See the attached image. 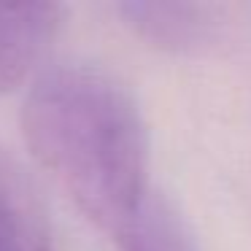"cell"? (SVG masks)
Listing matches in <instances>:
<instances>
[{"instance_id": "5", "label": "cell", "mask_w": 251, "mask_h": 251, "mask_svg": "<svg viewBox=\"0 0 251 251\" xmlns=\"http://www.w3.org/2000/svg\"><path fill=\"white\" fill-rule=\"evenodd\" d=\"M116 243L122 251H197L178 213L154 195L141 216L116 238Z\"/></svg>"}, {"instance_id": "1", "label": "cell", "mask_w": 251, "mask_h": 251, "mask_svg": "<svg viewBox=\"0 0 251 251\" xmlns=\"http://www.w3.org/2000/svg\"><path fill=\"white\" fill-rule=\"evenodd\" d=\"M22 135L46 173L111 238L151 200L149 127L119 76L92 62H60L33 78Z\"/></svg>"}, {"instance_id": "4", "label": "cell", "mask_w": 251, "mask_h": 251, "mask_svg": "<svg viewBox=\"0 0 251 251\" xmlns=\"http://www.w3.org/2000/svg\"><path fill=\"white\" fill-rule=\"evenodd\" d=\"M116 11L141 38L173 51L195 49L213 27L211 8L195 3H122Z\"/></svg>"}, {"instance_id": "3", "label": "cell", "mask_w": 251, "mask_h": 251, "mask_svg": "<svg viewBox=\"0 0 251 251\" xmlns=\"http://www.w3.org/2000/svg\"><path fill=\"white\" fill-rule=\"evenodd\" d=\"M0 251H51L46 200L6 146H0Z\"/></svg>"}, {"instance_id": "2", "label": "cell", "mask_w": 251, "mask_h": 251, "mask_svg": "<svg viewBox=\"0 0 251 251\" xmlns=\"http://www.w3.org/2000/svg\"><path fill=\"white\" fill-rule=\"evenodd\" d=\"M62 17L57 3H0V95L14 92L38 68Z\"/></svg>"}]
</instances>
